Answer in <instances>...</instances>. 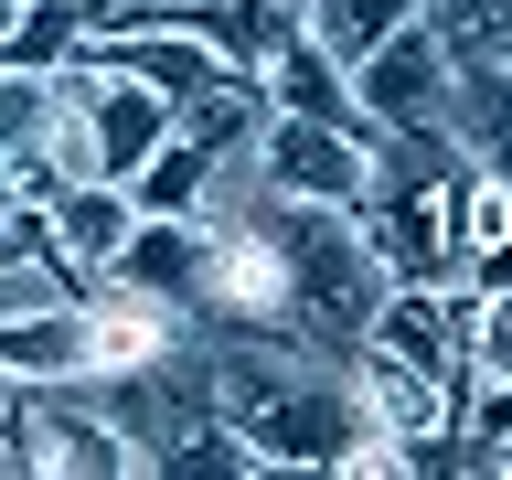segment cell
I'll return each mask as SVG.
<instances>
[{
    "mask_svg": "<svg viewBox=\"0 0 512 480\" xmlns=\"http://www.w3.org/2000/svg\"><path fill=\"white\" fill-rule=\"evenodd\" d=\"M267 224H278L288 278H299V342L352 352L363 331H374L384 288H395V267H384L363 203H267Z\"/></svg>",
    "mask_w": 512,
    "mask_h": 480,
    "instance_id": "6da1fadb",
    "label": "cell"
},
{
    "mask_svg": "<svg viewBox=\"0 0 512 480\" xmlns=\"http://www.w3.org/2000/svg\"><path fill=\"white\" fill-rule=\"evenodd\" d=\"M384 128H352V118H288L267 107L256 139L235 150V171L256 182V203H374L384 182Z\"/></svg>",
    "mask_w": 512,
    "mask_h": 480,
    "instance_id": "7a4b0ae2",
    "label": "cell"
},
{
    "mask_svg": "<svg viewBox=\"0 0 512 480\" xmlns=\"http://www.w3.org/2000/svg\"><path fill=\"white\" fill-rule=\"evenodd\" d=\"M342 86H352V118L384 128V139H448L438 128V107H448V32H438V11L395 22Z\"/></svg>",
    "mask_w": 512,
    "mask_h": 480,
    "instance_id": "3957f363",
    "label": "cell"
},
{
    "mask_svg": "<svg viewBox=\"0 0 512 480\" xmlns=\"http://www.w3.org/2000/svg\"><path fill=\"white\" fill-rule=\"evenodd\" d=\"M32 480H139V448L107 427V416L75 395V384H22V416H11Z\"/></svg>",
    "mask_w": 512,
    "mask_h": 480,
    "instance_id": "277c9868",
    "label": "cell"
},
{
    "mask_svg": "<svg viewBox=\"0 0 512 480\" xmlns=\"http://www.w3.org/2000/svg\"><path fill=\"white\" fill-rule=\"evenodd\" d=\"M203 320L182 299H160V288H128V278H86V374L75 384H107V374H150L171 352L192 342Z\"/></svg>",
    "mask_w": 512,
    "mask_h": 480,
    "instance_id": "5b68a950",
    "label": "cell"
},
{
    "mask_svg": "<svg viewBox=\"0 0 512 480\" xmlns=\"http://www.w3.org/2000/svg\"><path fill=\"white\" fill-rule=\"evenodd\" d=\"M32 214H43V235H54V256L75 278H107L139 203H128V182H54V192H32Z\"/></svg>",
    "mask_w": 512,
    "mask_h": 480,
    "instance_id": "8992f818",
    "label": "cell"
},
{
    "mask_svg": "<svg viewBox=\"0 0 512 480\" xmlns=\"http://www.w3.org/2000/svg\"><path fill=\"white\" fill-rule=\"evenodd\" d=\"M171 22L203 32L224 75H267L299 43V0H171Z\"/></svg>",
    "mask_w": 512,
    "mask_h": 480,
    "instance_id": "52a82bcc",
    "label": "cell"
},
{
    "mask_svg": "<svg viewBox=\"0 0 512 480\" xmlns=\"http://www.w3.org/2000/svg\"><path fill=\"white\" fill-rule=\"evenodd\" d=\"M0 374H11V384H75V374H86V299L0 320Z\"/></svg>",
    "mask_w": 512,
    "mask_h": 480,
    "instance_id": "ba28073f",
    "label": "cell"
},
{
    "mask_svg": "<svg viewBox=\"0 0 512 480\" xmlns=\"http://www.w3.org/2000/svg\"><path fill=\"white\" fill-rule=\"evenodd\" d=\"M416 11H427V0H299V43H320V54L352 75V64L374 54L395 22H416Z\"/></svg>",
    "mask_w": 512,
    "mask_h": 480,
    "instance_id": "9c48e42d",
    "label": "cell"
},
{
    "mask_svg": "<svg viewBox=\"0 0 512 480\" xmlns=\"http://www.w3.org/2000/svg\"><path fill=\"white\" fill-rule=\"evenodd\" d=\"M214 160H224V150H203V139H182V128H171V139H160L139 171H128V203H139V214H203Z\"/></svg>",
    "mask_w": 512,
    "mask_h": 480,
    "instance_id": "30bf717a",
    "label": "cell"
},
{
    "mask_svg": "<svg viewBox=\"0 0 512 480\" xmlns=\"http://www.w3.org/2000/svg\"><path fill=\"white\" fill-rule=\"evenodd\" d=\"M256 86H267V107H288V118H352V86H342V64L320 54V43H288ZM352 128H363V118H352Z\"/></svg>",
    "mask_w": 512,
    "mask_h": 480,
    "instance_id": "8fae6325",
    "label": "cell"
},
{
    "mask_svg": "<svg viewBox=\"0 0 512 480\" xmlns=\"http://www.w3.org/2000/svg\"><path fill=\"white\" fill-rule=\"evenodd\" d=\"M256 118H267V86H256V75H214L203 96H182V107H171V128H182V139H203V150H246Z\"/></svg>",
    "mask_w": 512,
    "mask_h": 480,
    "instance_id": "7c38bea8",
    "label": "cell"
},
{
    "mask_svg": "<svg viewBox=\"0 0 512 480\" xmlns=\"http://www.w3.org/2000/svg\"><path fill=\"white\" fill-rule=\"evenodd\" d=\"M11 416H22V384H11V374H0V438H11Z\"/></svg>",
    "mask_w": 512,
    "mask_h": 480,
    "instance_id": "4fadbf2b",
    "label": "cell"
},
{
    "mask_svg": "<svg viewBox=\"0 0 512 480\" xmlns=\"http://www.w3.org/2000/svg\"><path fill=\"white\" fill-rule=\"evenodd\" d=\"M11 214H22V192H11V171H0V224H11Z\"/></svg>",
    "mask_w": 512,
    "mask_h": 480,
    "instance_id": "5bb4252c",
    "label": "cell"
},
{
    "mask_svg": "<svg viewBox=\"0 0 512 480\" xmlns=\"http://www.w3.org/2000/svg\"><path fill=\"white\" fill-rule=\"evenodd\" d=\"M22 11H32V0H0V32H11V22H22Z\"/></svg>",
    "mask_w": 512,
    "mask_h": 480,
    "instance_id": "9a60e30c",
    "label": "cell"
},
{
    "mask_svg": "<svg viewBox=\"0 0 512 480\" xmlns=\"http://www.w3.org/2000/svg\"><path fill=\"white\" fill-rule=\"evenodd\" d=\"M139 11H171V0H139Z\"/></svg>",
    "mask_w": 512,
    "mask_h": 480,
    "instance_id": "2e32d148",
    "label": "cell"
},
{
    "mask_svg": "<svg viewBox=\"0 0 512 480\" xmlns=\"http://www.w3.org/2000/svg\"><path fill=\"white\" fill-rule=\"evenodd\" d=\"M86 11H107V0H86Z\"/></svg>",
    "mask_w": 512,
    "mask_h": 480,
    "instance_id": "e0dca14e",
    "label": "cell"
}]
</instances>
